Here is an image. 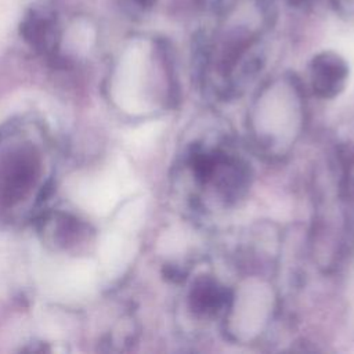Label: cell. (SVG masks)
I'll return each mask as SVG.
<instances>
[{"mask_svg": "<svg viewBox=\"0 0 354 354\" xmlns=\"http://www.w3.org/2000/svg\"><path fill=\"white\" fill-rule=\"evenodd\" d=\"M231 292L212 275L195 278L188 292V307L199 318H214L231 304Z\"/></svg>", "mask_w": 354, "mask_h": 354, "instance_id": "1", "label": "cell"}, {"mask_svg": "<svg viewBox=\"0 0 354 354\" xmlns=\"http://www.w3.org/2000/svg\"><path fill=\"white\" fill-rule=\"evenodd\" d=\"M94 285V264L90 261H75L58 271L54 286L65 295H82Z\"/></svg>", "mask_w": 354, "mask_h": 354, "instance_id": "3", "label": "cell"}, {"mask_svg": "<svg viewBox=\"0 0 354 354\" xmlns=\"http://www.w3.org/2000/svg\"><path fill=\"white\" fill-rule=\"evenodd\" d=\"M347 66L343 61L321 59L313 71V90L319 98H335L346 86Z\"/></svg>", "mask_w": 354, "mask_h": 354, "instance_id": "2", "label": "cell"}]
</instances>
